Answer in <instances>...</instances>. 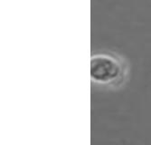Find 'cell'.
<instances>
[{"label": "cell", "mask_w": 151, "mask_h": 145, "mask_svg": "<svg viewBox=\"0 0 151 145\" xmlns=\"http://www.w3.org/2000/svg\"><path fill=\"white\" fill-rule=\"evenodd\" d=\"M130 63L115 51L101 50L91 54L90 76L93 85L106 90H119L128 83Z\"/></svg>", "instance_id": "obj_1"}]
</instances>
